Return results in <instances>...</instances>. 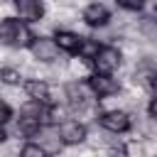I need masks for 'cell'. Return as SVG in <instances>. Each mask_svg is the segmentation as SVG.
I'll list each match as a JSON object with an SVG mask.
<instances>
[{
	"label": "cell",
	"mask_w": 157,
	"mask_h": 157,
	"mask_svg": "<svg viewBox=\"0 0 157 157\" xmlns=\"http://www.w3.org/2000/svg\"><path fill=\"white\" fill-rule=\"evenodd\" d=\"M32 39L34 37H32L29 27L22 20H15V17L0 20V44H7V47H29Z\"/></svg>",
	"instance_id": "6da1fadb"
},
{
	"label": "cell",
	"mask_w": 157,
	"mask_h": 157,
	"mask_svg": "<svg viewBox=\"0 0 157 157\" xmlns=\"http://www.w3.org/2000/svg\"><path fill=\"white\" fill-rule=\"evenodd\" d=\"M34 137H37V145H42V147H44V152H47V155L59 152V150H61V145H64L61 130H59V128H54V125H39V130L34 132Z\"/></svg>",
	"instance_id": "7a4b0ae2"
},
{
	"label": "cell",
	"mask_w": 157,
	"mask_h": 157,
	"mask_svg": "<svg viewBox=\"0 0 157 157\" xmlns=\"http://www.w3.org/2000/svg\"><path fill=\"white\" fill-rule=\"evenodd\" d=\"M88 88L93 91V96H98V98H108V96H115L118 91H120V83L115 81V78H110V74H93L91 78H88Z\"/></svg>",
	"instance_id": "3957f363"
},
{
	"label": "cell",
	"mask_w": 157,
	"mask_h": 157,
	"mask_svg": "<svg viewBox=\"0 0 157 157\" xmlns=\"http://www.w3.org/2000/svg\"><path fill=\"white\" fill-rule=\"evenodd\" d=\"M120 64V52L115 47H101L98 54L93 56V66L98 74H113Z\"/></svg>",
	"instance_id": "277c9868"
},
{
	"label": "cell",
	"mask_w": 157,
	"mask_h": 157,
	"mask_svg": "<svg viewBox=\"0 0 157 157\" xmlns=\"http://www.w3.org/2000/svg\"><path fill=\"white\" fill-rule=\"evenodd\" d=\"M29 49H32L34 59H39V61H54L59 56V44H56V39H49V37H34Z\"/></svg>",
	"instance_id": "5b68a950"
},
{
	"label": "cell",
	"mask_w": 157,
	"mask_h": 157,
	"mask_svg": "<svg viewBox=\"0 0 157 157\" xmlns=\"http://www.w3.org/2000/svg\"><path fill=\"white\" fill-rule=\"evenodd\" d=\"M101 125L110 132H128L130 130V118L123 110H108V113L101 115Z\"/></svg>",
	"instance_id": "8992f818"
},
{
	"label": "cell",
	"mask_w": 157,
	"mask_h": 157,
	"mask_svg": "<svg viewBox=\"0 0 157 157\" xmlns=\"http://www.w3.org/2000/svg\"><path fill=\"white\" fill-rule=\"evenodd\" d=\"M108 20H110V12H108V7L101 5V2H91V5L83 10V22L91 25V27H103Z\"/></svg>",
	"instance_id": "52a82bcc"
},
{
	"label": "cell",
	"mask_w": 157,
	"mask_h": 157,
	"mask_svg": "<svg viewBox=\"0 0 157 157\" xmlns=\"http://www.w3.org/2000/svg\"><path fill=\"white\" fill-rule=\"evenodd\" d=\"M15 7L20 12V17L27 22H39L44 15V7L39 0H15Z\"/></svg>",
	"instance_id": "ba28073f"
},
{
	"label": "cell",
	"mask_w": 157,
	"mask_h": 157,
	"mask_svg": "<svg viewBox=\"0 0 157 157\" xmlns=\"http://www.w3.org/2000/svg\"><path fill=\"white\" fill-rule=\"evenodd\" d=\"M61 137L66 145H78L86 140V125H81L78 120H66L61 125Z\"/></svg>",
	"instance_id": "9c48e42d"
},
{
	"label": "cell",
	"mask_w": 157,
	"mask_h": 157,
	"mask_svg": "<svg viewBox=\"0 0 157 157\" xmlns=\"http://www.w3.org/2000/svg\"><path fill=\"white\" fill-rule=\"evenodd\" d=\"M56 44H59V49H64V52H78L81 49V42H83V37H78V34H74V32H69V29H59L56 32Z\"/></svg>",
	"instance_id": "30bf717a"
},
{
	"label": "cell",
	"mask_w": 157,
	"mask_h": 157,
	"mask_svg": "<svg viewBox=\"0 0 157 157\" xmlns=\"http://www.w3.org/2000/svg\"><path fill=\"white\" fill-rule=\"evenodd\" d=\"M25 91H27V96L34 98V101H42V103L49 101V83H44V81H39V78L27 81V83H25Z\"/></svg>",
	"instance_id": "8fae6325"
},
{
	"label": "cell",
	"mask_w": 157,
	"mask_h": 157,
	"mask_svg": "<svg viewBox=\"0 0 157 157\" xmlns=\"http://www.w3.org/2000/svg\"><path fill=\"white\" fill-rule=\"evenodd\" d=\"M66 93H69V103L74 108H83L86 105V88L78 86V83H69L66 86Z\"/></svg>",
	"instance_id": "7c38bea8"
},
{
	"label": "cell",
	"mask_w": 157,
	"mask_h": 157,
	"mask_svg": "<svg viewBox=\"0 0 157 157\" xmlns=\"http://www.w3.org/2000/svg\"><path fill=\"white\" fill-rule=\"evenodd\" d=\"M98 42H91V39H83L81 42V49H78V54H83V59H88V61H93V56L98 54Z\"/></svg>",
	"instance_id": "4fadbf2b"
},
{
	"label": "cell",
	"mask_w": 157,
	"mask_h": 157,
	"mask_svg": "<svg viewBox=\"0 0 157 157\" xmlns=\"http://www.w3.org/2000/svg\"><path fill=\"white\" fill-rule=\"evenodd\" d=\"M0 81L15 86V83H20V71H15V69H0Z\"/></svg>",
	"instance_id": "5bb4252c"
},
{
	"label": "cell",
	"mask_w": 157,
	"mask_h": 157,
	"mask_svg": "<svg viewBox=\"0 0 157 157\" xmlns=\"http://www.w3.org/2000/svg\"><path fill=\"white\" fill-rule=\"evenodd\" d=\"M20 155H22V157H44L47 152H44L42 145H25V147L20 150Z\"/></svg>",
	"instance_id": "9a60e30c"
},
{
	"label": "cell",
	"mask_w": 157,
	"mask_h": 157,
	"mask_svg": "<svg viewBox=\"0 0 157 157\" xmlns=\"http://www.w3.org/2000/svg\"><path fill=\"white\" fill-rule=\"evenodd\" d=\"M10 118H12V108H10V105L0 98V125H5Z\"/></svg>",
	"instance_id": "2e32d148"
},
{
	"label": "cell",
	"mask_w": 157,
	"mask_h": 157,
	"mask_svg": "<svg viewBox=\"0 0 157 157\" xmlns=\"http://www.w3.org/2000/svg\"><path fill=\"white\" fill-rule=\"evenodd\" d=\"M120 7H125V10H140L142 5H145V0H115Z\"/></svg>",
	"instance_id": "e0dca14e"
},
{
	"label": "cell",
	"mask_w": 157,
	"mask_h": 157,
	"mask_svg": "<svg viewBox=\"0 0 157 157\" xmlns=\"http://www.w3.org/2000/svg\"><path fill=\"white\" fill-rule=\"evenodd\" d=\"M147 110H150V115H152V118L157 120V98H152V101H150V105H147Z\"/></svg>",
	"instance_id": "ac0fdd59"
},
{
	"label": "cell",
	"mask_w": 157,
	"mask_h": 157,
	"mask_svg": "<svg viewBox=\"0 0 157 157\" xmlns=\"http://www.w3.org/2000/svg\"><path fill=\"white\" fill-rule=\"evenodd\" d=\"M150 88L155 91V96H157V74H152L150 76Z\"/></svg>",
	"instance_id": "d6986e66"
},
{
	"label": "cell",
	"mask_w": 157,
	"mask_h": 157,
	"mask_svg": "<svg viewBox=\"0 0 157 157\" xmlns=\"http://www.w3.org/2000/svg\"><path fill=\"white\" fill-rule=\"evenodd\" d=\"M5 137H7V135H5V130H2V128H0V142H2V140H5Z\"/></svg>",
	"instance_id": "ffe728a7"
}]
</instances>
